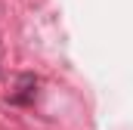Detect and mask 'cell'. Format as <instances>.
Returning a JSON list of instances; mask_svg holds the SVG:
<instances>
[{
	"mask_svg": "<svg viewBox=\"0 0 133 130\" xmlns=\"http://www.w3.org/2000/svg\"><path fill=\"white\" fill-rule=\"evenodd\" d=\"M34 96H37V77H34V74H22L16 93H9V102H12V105H31Z\"/></svg>",
	"mask_w": 133,
	"mask_h": 130,
	"instance_id": "obj_1",
	"label": "cell"
}]
</instances>
